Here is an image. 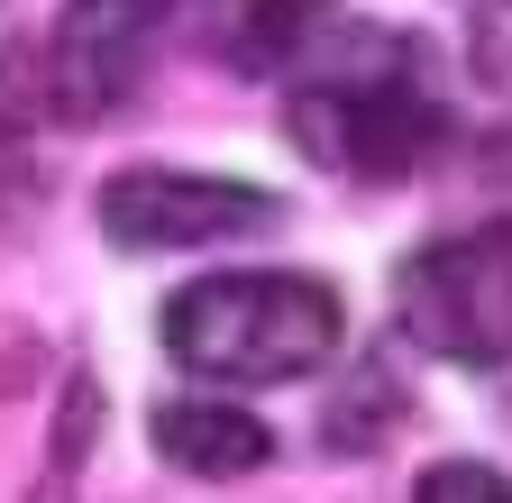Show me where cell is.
<instances>
[{
  "instance_id": "3",
  "label": "cell",
  "mask_w": 512,
  "mask_h": 503,
  "mask_svg": "<svg viewBox=\"0 0 512 503\" xmlns=\"http://www.w3.org/2000/svg\"><path fill=\"white\" fill-rule=\"evenodd\" d=\"M293 138H302L320 165L357 174V183H403V174L430 156V138H439V101H430L403 65L330 74V83L293 92Z\"/></svg>"
},
{
  "instance_id": "5",
  "label": "cell",
  "mask_w": 512,
  "mask_h": 503,
  "mask_svg": "<svg viewBox=\"0 0 512 503\" xmlns=\"http://www.w3.org/2000/svg\"><path fill=\"white\" fill-rule=\"evenodd\" d=\"M156 28L165 0H64L55 37H46V74L64 119H110L156 65Z\"/></svg>"
},
{
  "instance_id": "8",
  "label": "cell",
  "mask_w": 512,
  "mask_h": 503,
  "mask_svg": "<svg viewBox=\"0 0 512 503\" xmlns=\"http://www.w3.org/2000/svg\"><path fill=\"white\" fill-rule=\"evenodd\" d=\"M412 503H512V476L503 467H476V458H439L412 485Z\"/></svg>"
},
{
  "instance_id": "6",
  "label": "cell",
  "mask_w": 512,
  "mask_h": 503,
  "mask_svg": "<svg viewBox=\"0 0 512 503\" xmlns=\"http://www.w3.org/2000/svg\"><path fill=\"white\" fill-rule=\"evenodd\" d=\"M147 439L165 449V467H183V476H256V467L275 458L266 421L238 412V403H220V394H174V403H156L147 412Z\"/></svg>"
},
{
  "instance_id": "2",
  "label": "cell",
  "mask_w": 512,
  "mask_h": 503,
  "mask_svg": "<svg viewBox=\"0 0 512 503\" xmlns=\"http://www.w3.org/2000/svg\"><path fill=\"white\" fill-rule=\"evenodd\" d=\"M394 311L430 357L503 366L512 357V220L467 229V238H430L394 275Z\"/></svg>"
},
{
  "instance_id": "1",
  "label": "cell",
  "mask_w": 512,
  "mask_h": 503,
  "mask_svg": "<svg viewBox=\"0 0 512 503\" xmlns=\"http://www.w3.org/2000/svg\"><path fill=\"white\" fill-rule=\"evenodd\" d=\"M348 311L320 275H202L165 302V357L211 385H293L339 357Z\"/></svg>"
},
{
  "instance_id": "4",
  "label": "cell",
  "mask_w": 512,
  "mask_h": 503,
  "mask_svg": "<svg viewBox=\"0 0 512 503\" xmlns=\"http://www.w3.org/2000/svg\"><path fill=\"white\" fill-rule=\"evenodd\" d=\"M284 202L256 193L238 174H183V165H128L101 183V238L128 257H156V247H220V238H256L275 229Z\"/></svg>"
},
{
  "instance_id": "7",
  "label": "cell",
  "mask_w": 512,
  "mask_h": 503,
  "mask_svg": "<svg viewBox=\"0 0 512 503\" xmlns=\"http://www.w3.org/2000/svg\"><path fill=\"white\" fill-rule=\"evenodd\" d=\"M320 10H330V0H211V46L229 55V65L266 74V65H284V55L311 37Z\"/></svg>"
}]
</instances>
